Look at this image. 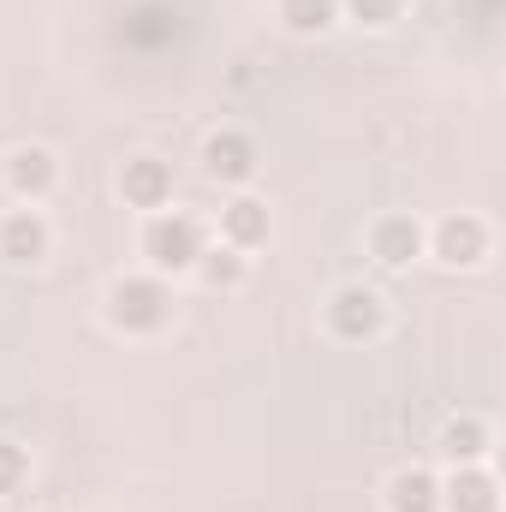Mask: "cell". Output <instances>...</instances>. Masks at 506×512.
Instances as JSON below:
<instances>
[{
    "instance_id": "obj_1",
    "label": "cell",
    "mask_w": 506,
    "mask_h": 512,
    "mask_svg": "<svg viewBox=\"0 0 506 512\" xmlns=\"http://www.w3.org/2000/svg\"><path fill=\"white\" fill-rule=\"evenodd\" d=\"M209 251L203 245V221L197 215H185V209H155L149 221H143V262H149V274H185V268H197V256Z\"/></svg>"
},
{
    "instance_id": "obj_2",
    "label": "cell",
    "mask_w": 506,
    "mask_h": 512,
    "mask_svg": "<svg viewBox=\"0 0 506 512\" xmlns=\"http://www.w3.org/2000/svg\"><path fill=\"white\" fill-rule=\"evenodd\" d=\"M108 322L120 334H161L173 322V292L161 274H120L108 286Z\"/></svg>"
},
{
    "instance_id": "obj_3",
    "label": "cell",
    "mask_w": 506,
    "mask_h": 512,
    "mask_svg": "<svg viewBox=\"0 0 506 512\" xmlns=\"http://www.w3.org/2000/svg\"><path fill=\"white\" fill-rule=\"evenodd\" d=\"M322 316H328V334H334V340L364 346V340H376V334H381L387 304H381V292H370L364 280H346V286H334V292H328Z\"/></svg>"
},
{
    "instance_id": "obj_4",
    "label": "cell",
    "mask_w": 506,
    "mask_h": 512,
    "mask_svg": "<svg viewBox=\"0 0 506 512\" xmlns=\"http://www.w3.org/2000/svg\"><path fill=\"white\" fill-rule=\"evenodd\" d=\"M423 251L435 256V262H447V268H477L483 256H489V227L477 221V215H441L429 233H423Z\"/></svg>"
},
{
    "instance_id": "obj_5",
    "label": "cell",
    "mask_w": 506,
    "mask_h": 512,
    "mask_svg": "<svg viewBox=\"0 0 506 512\" xmlns=\"http://www.w3.org/2000/svg\"><path fill=\"white\" fill-rule=\"evenodd\" d=\"M256 167H262V149H256L251 131L239 126H221L203 137V173L221 179V185H251Z\"/></svg>"
},
{
    "instance_id": "obj_6",
    "label": "cell",
    "mask_w": 506,
    "mask_h": 512,
    "mask_svg": "<svg viewBox=\"0 0 506 512\" xmlns=\"http://www.w3.org/2000/svg\"><path fill=\"white\" fill-rule=\"evenodd\" d=\"M48 251H54V227L42 221V209H6L0 215V262L36 268Z\"/></svg>"
},
{
    "instance_id": "obj_7",
    "label": "cell",
    "mask_w": 506,
    "mask_h": 512,
    "mask_svg": "<svg viewBox=\"0 0 506 512\" xmlns=\"http://www.w3.org/2000/svg\"><path fill=\"white\" fill-rule=\"evenodd\" d=\"M6 185H12V197L42 203V197L60 185V161H54V149H48V143H18V149H6Z\"/></svg>"
},
{
    "instance_id": "obj_8",
    "label": "cell",
    "mask_w": 506,
    "mask_h": 512,
    "mask_svg": "<svg viewBox=\"0 0 506 512\" xmlns=\"http://www.w3.org/2000/svg\"><path fill=\"white\" fill-rule=\"evenodd\" d=\"M120 197H126L131 209H167L173 203V167L161 161V155H131L126 167H120Z\"/></svg>"
},
{
    "instance_id": "obj_9",
    "label": "cell",
    "mask_w": 506,
    "mask_h": 512,
    "mask_svg": "<svg viewBox=\"0 0 506 512\" xmlns=\"http://www.w3.org/2000/svg\"><path fill=\"white\" fill-rule=\"evenodd\" d=\"M441 512H501V483L489 465H453L441 483Z\"/></svg>"
},
{
    "instance_id": "obj_10",
    "label": "cell",
    "mask_w": 506,
    "mask_h": 512,
    "mask_svg": "<svg viewBox=\"0 0 506 512\" xmlns=\"http://www.w3.org/2000/svg\"><path fill=\"white\" fill-rule=\"evenodd\" d=\"M370 256L381 268H411L423 256V221L417 215H381L370 227Z\"/></svg>"
},
{
    "instance_id": "obj_11",
    "label": "cell",
    "mask_w": 506,
    "mask_h": 512,
    "mask_svg": "<svg viewBox=\"0 0 506 512\" xmlns=\"http://www.w3.org/2000/svg\"><path fill=\"white\" fill-rule=\"evenodd\" d=\"M221 245H233V251H256V245H268V203H262V197L239 191V197L221 209Z\"/></svg>"
},
{
    "instance_id": "obj_12",
    "label": "cell",
    "mask_w": 506,
    "mask_h": 512,
    "mask_svg": "<svg viewBox=\"0 0 506 512\" xmlns=\"http://www.w3.org/2000/svg\"><path fill=\"white\" fill-rule=\"evenodd\" d=\"M435 453L447 459V465H483L489 459V423L483 417H447L441 423V435H435Z\"/></svg>"
},
{
    "instance_id": "obj_13",
    "label": "cell",
    "mask_w": 506,
    "mask_h": 512,
    "mask_svg": "<svg viewBox=\"0 0 506 512\" xmlns=\"http://www.w3.org/2000/svg\"><path fill=\"white\" fill-rule=\"evenodd\" d=\"M387 512H441V477L423 465H405L387 477Z\"/></svg>"
},
{
    "instance_id": "obj_14",
    "label": "cell",
    "mask_w": 506,
    "mask_h": 512,
    "mask_svg": "<svg viewBox=\"0 0 506 512\" xmlns=\"http://www.w3.org/2000/svg\"><path fill=\"white\" fill-rule=\"evenodd\" d=\"M334 18H340V0H280V24L292 36H322L334 30Z\"/></svg>"
},
{
    "instance_id": "obj_15",
    "label": "cell",
    "mask_w": 506,
    "mask_h": 512,
    "mask_svg": "<svg viewBox=\"0 0 506 512\" xmlns=\"http://www.w3.org/2000/svg\"><path fill=\"white\" fill-rule=\"evenodd\" d=\"M245 251H233V245H215V251L197 256V274H203V286H215V292H233L239 280H245Z\"/></svg>"
},
{
    "instance_id": "obj_16",
    "label": "cell",
    "mask_w": 506,
    "mask_h": 512,
    "mask_svg": "<svg viewBox=\"0 0 506 512\" xmlns=\"http://www.w3.org/2000/svg\"><path fill=\"white\" fill-rule=\"evenodd\" d=\"M340 12H346L352 24H364V30H387V24L405 12V0H340Z\"/></svg>"
},
{
    "instance_id": "obj_17",
    "label": "cell",
    "mask_w": 506,
    "mask_h": 512,
    "mask_svg": "<svg viewBox=\"0 0 506 512\" xmlns=\"http://www.w3.org/2000/svg\"><path fill=\"white\" fill-rule=\"evenodd\" d=\"M24 477H30V453L18 441H0V495H18Z\"/></svg>"
}]
</instances>
